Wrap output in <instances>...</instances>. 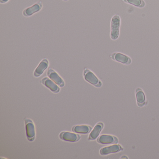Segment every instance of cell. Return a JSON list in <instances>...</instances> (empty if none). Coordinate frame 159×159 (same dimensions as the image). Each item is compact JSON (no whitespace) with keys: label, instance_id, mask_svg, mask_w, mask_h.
<instances>
[{"label":"cell","instance_id":"obj_1","mask_svg":"<svg viewBox=\"0 0 159 159\" xmlns=\"http://www.w3.org/2000/svg\"><path fill=\"white\" fill-rule=\"evenodd\" d=\"M120 18L118 15H115L112 17L111 21V38L112 40L117 39L119 36Z\"/></svg>","mask_w":159,"mask_h":159},{"label":"cell","instance_id":"obj_2","mask_svg":"<svg viewBox=\"0 0 159 159\" xmlns=\"http://www.w3.org/2000/svg\"><path fill=\"white\" fill-rule=\"evenodd\" d=\"M83 76L84 80L92 85L97 87H100L102 85V83L100 81L90 70L84 68Z\"/></svg>","mask_w":159,"mask_h":159},{"label":"cell","instance_id":"obj_3","mask_svg":"<svg viewBox=\"0 0 159 159\" xmlns=\"http://www.w3.org/2000/svg\"><path fill=\"white\" fill-rule=\"evenodd\" d=\"M25 124L27 137L29 141H33L35 139V136H36L35 125L32 121L30 119H25Z\"/></svg>","mask_w":159,"mask_h":159},{"label":"cell","instance_id":"obj_4","mask_svg":"<svg viewBox=\"0 0 159 159\" xmlns=\"http://www.w3.org/2000/svg\"><path fill=\"white\" fill-rule=\"evenodd\" d=\"M47 75L50 79L54 82L58 86L61 87L65 86V83L64 80L57 74V72H56L51 68H50L47 71Z\"/></svg>","mask_w":159,"mask_h":159},{"label":"cell","instance_id":"obj_5","mask_svg":"<svg viewBox=\"0 0 159 159\" xmlns=\"http://www.w3.org/2000/svg\"><path fill=\"white\" fill-rule=\"evenodd\" d=\"M43 5L41 2H39L32 5L31 7H28L23 11V14L25 17H30L34 14L40 11L42 8Z\"/></svg>","mask_w":159,"mask_h":159},{"label":"cell","instance_id":"obj_6","mask_svg":"<svg viewBox=\"0 0 159 159\" xmlns=\"http://www.w3.org/2000/svg\"><path fill=\"white\" fill-rule=\"evenodd\" d=\"M41 82L53 93H58L60 91V88L59 86H57V84L49 78L47 77L43 78V79H42Z\"/></svg>","mask_w":159,"mask_h":159},{"label":"cell","instance_id":"obj_7","mask_svg":"<svg viewBox=\"0 0 159 159\" xmlns=\"http://www.w3.org/2000/svg\"><path fill=\"white\" fill-rule=\"evenodd\" d=\"M49 66V61L46 58L43 59L38 66L34 72V76L36 78L40 77Z\"/></svg>","mask_w":159,"mask_h":159},{"label":"cell","instance_id":"obj_8","mask_svg":"<svg viewBox=\"0 0 159 159\" xmlns=\"http://www.w3.org/2000/svg\"><path fill=\"white\" fill-rule=\"evenodd\" d=\"M59 137L61 139L65 140V141L71 142H76V141H78L80 140L81 137L80 135L67 132H62L60 134Z\"/></svg>","mask_w":159,"mask_h":159},{"label":"cell","instance_id":"obj_9","mask_svg":"<svg viewBox=\"0 0 159 159\" xmlns=\"http://www.w3.org/2000/svg\"><path fill=\"white\" fill-rule=\"evenodd\" d=\"M122 148L120 145H114L109 147L102 148L100 151V154L106 155L111 153H115L121 150Z\"/></svg>","mask_w":159,"mask_h":159},{"label":"cell","instance_id":"obj_10","mask_svg":"<svg viewBox=\"0 0 159 159\" xmlns=\"http://www.w3.org/2000/svg\"><path fill=\"white\" fill-rule=\"evenodd\" d=\"M98 142L100 144H108L112 143H117L118 139L115 137L108 135H102L100 136L97 140Z\"/></svg>","mask_w":159,"mask_h":159},{"label":"cell","instance_id":"obj_11","mask_svg":"<svg viewBox=\"0 0 159 159\" xmlns=\"http://www.w3.org/2000/svg\"><path fill=\"white\" fill-rule=\"evenodd\" d=\"M103 128V124L102 123H98L95 126L93 130L92 131L91 134L89 135V139L90 140H94L96 139L100 132L102 131V129Z\"/></svg>","mask_w":159,"mask_h":159},{"label":"cell","instance_id":"obj_12","mask_svg":"<svg viewBox=\"0 0 159 159\" xmlns=\"http://www.w3.org/2000/svg\"><path fill=\"white\" fill-rule=\"evenodd\" d=\"M111 57L114 60L122 64L129 65L131 63V59L129 57L120 53L114 54Z\"/></svg>","mask_w":159,"mask_h":159},{"label":"cell","instance_id":"obj_13","mask_svg":"<svg viewBox=\"0 0 159 159\" xmlns=\"http://www.w3.org/2000/svg\"><path fill=\"white\" fill-rule=\"evenodd\" d=\"M92 129L91 126L86 125H76L72 128L73 132L78 134H86L89 133Z\"/></svg>","mask_w":159,"mask_h":159},{"label":"cell","instance_id":"obj_14","mask_svg":"<svg viewBox=\"0 0 159 159\" xmlns=\"http://www.w3.org/2000/svg\"><path fill=\"white\" fill-rule=\"evenodd\" d=\"M136 98L139 106H140V105H142V106L144 105L145 103V94L141 89H138L137 90Z\"/></svg>","mask_w":159,"mask_h":159},{"label":"cell","instance_id":"obj_15","mask_svg":"<svg viewBox=\"0 0 159 159\" xmlns=\"http://www.w3.org/2000/svg\"><path fill=\"white\" fill-rule=\"evenodd\" d=\"M124 1L139 8H143L145 5V2L143 0H124Z\"/></svg>","mask_w":159,"mask_h":159},{"label":"cell","instance_id":"obj_16","mask_svg":"<svg viewBox=\"0 0 159 159\" xmlns=\"http://www.w3.org/2000/svg\"><path fill=\"white\" fill-rule=\"evenodd\" d=\"M9 0H0V2H1V3L3 4V3H7V2H9Z\"/></svg>","mask_w":159,"mask_h":159},{"label":"cell","instance_id":"obj_17","mask_svg":"<svg viewBox=\"0 0 159 159\" xmlns=\"http://www.w3.org/2000/svg\"><path fill=\"white\" fill-rule=\"evenodd\" d=\"M121 159H125H125H128V158L126 157V156H122V157H121Z\"/></svg>","mask_w":159,"mask_h":159},{"label":"cell","instance_id":"obj_18","mask_svg":"<svg viewBox=\"0 0 159 159\" xmlns=\"http://www.w3.org/2000/svg\"><path fill=\"white\" fill-rule=\"evenodd\" d=\"M63 1H68V0H63Z\"/></svg>","mask_w":159,"mask_h":159}]
</instances>
